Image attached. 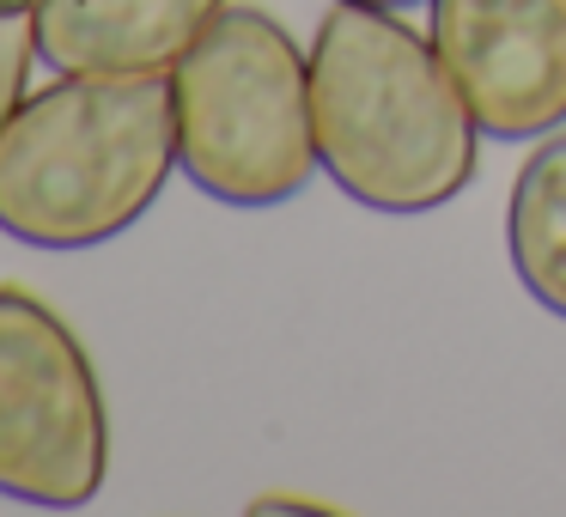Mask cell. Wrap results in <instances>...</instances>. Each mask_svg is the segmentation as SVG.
<instances>
[{
    "mask_svg": "<svg viewBox=\"0 0 566 517\" xmlns=\"http://www.w3.org/2000/svg\"><path fill=\"white\" fill-rule=\"evenodd\" d=\"M177 171L171 80L62 74L0 128V232L31 250L123 238Z\"/></svg>",
    "mask_w": 566,
    "mask_h": 517,
    "instance_id": "obj_2",
    "label": "cell"
},
{
    "mask_svg": "<svg viewBox=\"0 0 566 517\" xmlns=\"http://www.w3.org/2000/svg\"><path fill=\"white\" fill-rule=\"evenodd\" d=\"M111 414L80 335L25 286H0V493L19 505L98 499Z\"/></svg>",
    "mask_w": 566,
    "mask_h": 517,
    "instance_id": "obj_4",
    "label": "cell"
},
{
    "mask_svg": "<svg viewBox=\"0 0 566 517\" xmlns=\"http://www.w3.org/2000/svg\"><path fill=\"white\" fill-rule=\"evenodd\" d=\"M232 0H38L31 31L55 74H171L184 50Z\"/></svg>",
    "mask_w": 566,
    "mask_h": 517,
    "instance_id": "obj_6",
    "label": "cell"
},
{
    "mask_svg": "<svg viewBox=\"0 0 566 517\" xmlns=\"http://www.w3.org/2000/svg\"><path fill=\"white\" fill-rule=\"evenodd\" d=\"M177 165L226 208H281L317 177L311 55L262 7H220L171 67Z\"/></svg>",
    "mask_w": 566,
    "mask_h": 517,
    "instance_id": "obj_3",
    "label": "cell"
},
{
    "mask_svg": "<svg viewBox=\"0 0 566 517\" xmlns=\"http://www.w3.org/2000/svg\"><path fill=\"white\" fill-rule=\"evenodd\" d=\"M432 50L481 135L542 140L566 123V0H427Z\"/></svg>",
    "mask_w": 566,
    "mask_h": 517,
    "instance_id": "obj_5",
    "label": "cell"
},
{
    "mask_svg": "<svg viewBox=\"0 0 566 517\" xmlns=\"http://www.w3.org/2000/svg\"><path fill=\"white\" fill-rule=\"evenodd\" d=\"M342 7H384V13H402V7H420V0H342Z\"/></svg>",
    "mask_w": 566,
    "mask_h": 517,
    "instance_id": "obj_9",
    "label": "cell"
},
{
    "mask_svg": "<svg viewBox=\"0 0 566 517\" xmlns=\"http://www.w3.org/2000/svg\"><path fill=\"white\" fill-rule=\"evenodd\" d=\"M317 159L342 196L378 213H432L475 183L481 128L432 38L384 7L335 0L311 38Z\"/></svg>",
    "mask_w": 566,
    "mask_h": 517,
    "instance_id": "obj_1",
    "label": "cell"
},
{
    "mask_svg": "<svg viewBox=\"0 0 566 517\" xmlns=\"http://www.w3.org/2000/svg\"><path fill=\"white\" fill-rule=\"evenodd\" d=\"M31 62H38V31H31V13H0V128L25 98Z\"/></svg>",
    "mask_w": 566,
    "mask_h": 517,
    "instance_id": "obj_8",
    "label": "cell"
},
{
    "mask_svg": "<svg viewBox=\"0 0 566 517\" xmlns=\"http://www.w3.org/2000/svg\"><path fill=\"white\" fill-rule=\"evenodd\" d=\"M505 250L542 310L566 317V135H542L505 208Z\"/></svg>",
    "mask_w": 566,
    "mask_h": 517,
    "instance_id": "obj_7",
    "label": "cell"
},
{
    "mask_svg": "<svg viewBox=\"0 0 566 517\" xmlns=\"http://www.w3.org/2000/svg\"><path fill=\"white\" fill-rule=\"evenodd\" d=\"M38 0H0V13H31Z\"/></svg>",
    "mask_w": 566,
    "mask_h": 517,
    "instance_id": "obj_10",
    "label": "cell"
}]
</instances>
